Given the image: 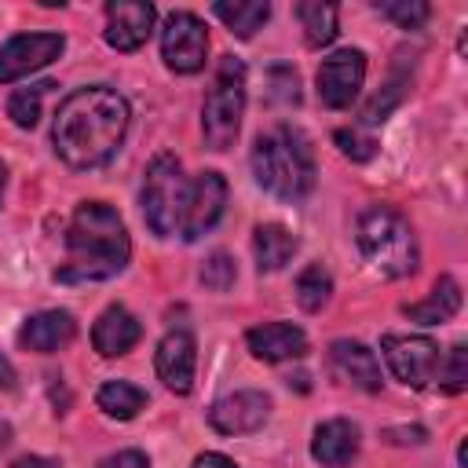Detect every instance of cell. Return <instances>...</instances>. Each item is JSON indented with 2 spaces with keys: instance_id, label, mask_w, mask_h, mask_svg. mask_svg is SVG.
Segmentation results:
<instances>
[{
  "instance_id": "obj_13",
  "label": "cell",
  "mask_w": 468,
  "mask_h": 468,
  "mask_svg": "<svg viewBox=\"0 0 468 468\" xmlns=\"http://www.w3.org/2000/svg\"><path fill=\"white\" fill-rule=\"evenodd\" d=\"M154 4L146 0H110L106 4V44L117 51H135L154 33Z\"/></svg>"
},
{
  "instance_id": "obj_28",
  "label": "cell",
  "mask_w": 468,
  "mask_h": 468,
  "mask_svg": "<svg viewBox=\"0 0 468 468\" xmlns=\"http://www.w3.org/2000/svg\"><path fill=\"white\" fill-rule=\"evenodd\" d=\"M435 384L446 388V391H453V395L468 388V347H464V344H453V347L446 351V358H439Z\"/></svg>"
},
{
  "instance_id": "obj_31",
  "label": "cell",
  "mask_w": 468,
  "mask_h": 468,
  "mask_svg": "<svg viewBox=\"0 0 468 468\" xmlns=\"http://www.w3.org/2000/svg\"><path fill=\"white\" fill-rule=\"evenodd\" d=\"M336 146H340V154L351 157V161H369V157L377 154V143H373L369 135H362L358 128H340V132H336Z\"/></svg>"
},
{
  "instance_id": "obj_12",
  "label": "cell",
  "mask_w": 468,
  "mask_h": 468,
  "mask_svg": "<svg viewBox=\"0 0 468 468\" xmlns=\"http://www.w3.org/2000/svg\"><path fill=\"white\" fill-rule=\"evenodd\" d=\"M267 417H271V399L263 391H252V388L234 391V395H223L208 410V424L219 435H249V431L263 428Z\"/></svg>"
},
{
  "instance_id": "obj_15",
  "label": "cell",
  "mask_w": 468,
  "mask_h": 468,
  "mask_svg": "<svg viewBox=\"0 0 468 468\" xmlns=\"http://www.w3.org/2000/svg\"><path fill=\"white\" fill-rule=\"evenodd\" d=\"M139 336H143L139 318H135L128 307H121V303L106 307V311L95 318V325H91V347H95L102 358H121V355H128V351L139 344Z\"/></svg>"
},
{
  "instance_id": "obj_11",
  "label": "cell",
  "mask_w": 468,
  "mask_h": 468,
  "mask_svg": "<svg viewBox=\"0 0 468 468\" xmlns=\"http://www.w3.org/2000/svg\"><path fill=\"white\" fill-rule=\"evenodd\" d=\"M223 208H227V179L219 172H201L186 190V208H183L179 234L186 241H197L201 234H208L219 223Z\"/></svg>"
},
{
  "instance_id": "obj_22",
  "label": "cell",
  "mask_w": 468,
  "mask_h": 468,
  "mask_svg": "<svg viewBox=\"0 0 468 468\" xmlns=\"http://www.w3.org/2000/svg\"><path fill=\"white\" fill-rule=\"evenodd\" d=\"M410 73H413V55L406 58V51H399V55H395V66H391V73H388V84L362 106V124H380V121L402 102V95H406V88H410Z\"/></svg>"
},
{
  "instance_id": "obj_21",
  "label": "cell",
  "mask_w": 468,
  "mask_h": 468,
  "mask_svg": "<svg viewBox=\"0 0 468 468\" xmlns=\"http://www.w3.org/2000/svg\"><path fill=\"white\" fill-rule=\"evenodd\" d=\"M457 311H461V285H457L450 274H442V278L435 282L431 296H424L420 303H406V307H402V314L413 318V322H420V325L450 322Z\"/></svg>"
},
{
  "instance_id": "obj_9",
  "label": "cell",
  "mask_w": 468,
  "mask_h": 468,
  "mask_svg": "<svg viewBox=\"0 0 468 468\" xmlns=\"http://www.w3.org/2000/svg\"><path fill=\"white\" fill-rule=\"evenodd\" d=\"M366 80V55L358 48H344L336 55H329L318 66V99L329 110H347Z\"/></svg>"
},
{
  "instance_id": "obj_34",
  "label": "cell",
  "mask_w": 468,
  "mask_h": 468,
  "mask_svg": "<svg viewBox=\"0 0 468 468\" xmlns=\"http://www.w3.org/2000/svg\"><path fill=\"white\" fill-rule=\"evenodd\" d=\"M190 468H238V464L230 457H223V453H201V457H194Z\"/></svg>"
},
{
  "instance_id": "obj_19",
  "label": "cell",
  "mask_w": 468,
  "mask_h": 468,
  "mask_svg": "<svg viewBox=\"0 0 468 468\" xmlns=\"http://www.w3.org/2000/svg\"><path fill=\"white\" fill-rule=\"evenodd\" d=\"M73 336H77V322L69 311H40V314L26 318L18 329V344L29 351H40V355L66 347Z\"/></svg>"
},
{
  "instance_id": "obj_6",
  "label": "cell",
  "mask_w": 468,
  "mask_h": 468,
  "mask_svg": "<svg viewBox=\"0 0 468 468\" xmlns=\"http://www.w3.org/2000/svg\"><path fill=\"white\" fill-rule=\"evenodd\" d=\"M186 190H190V183L183 179L179 161L172 154H157L143 179V216L157 238H172L183 227Z\"/></svg>"
},
{
  "instance_id": "obj_30",
  "label": "cell",
  "mask_w": 468,
  "mask_h": 468,
  "mask_svg": "<svg viewBox=\"0 0 468 468\" xmlns=\"http://www.w3.org/2000/svg\"><path fill=\"white\" fill-rule=\"evenodd\" d=\"M234 278H238V271H234V260H230L227 252H212V256L205 260V267H201V282H205V289H212V292H227V289L234 285Z\"/></svg>"
},
{
  "instance_id": "obj_27",
  "label": "cell",
  "mask_w": 468,
  "mask_h": 468,
  "mask_svg": "<svg viewBox=\"0 0 468 468\" xmlns=\"http://www.w3.org/2000/svg\"><path fill=\"white\" fill-rule=\"evenodd\" d=\"M55 88L51 80H40V84H29V88H18L11 99H7V117L18 124V128H33L40 121V99L44 91Z\"/></svg>"
},
{
  "instance_id": "obj_26",
  "label": "cell",
  "mask_w": 468,
  "mask_h": 468,
  "mask_svg": "<svg viewBox=\"0 0 468 468\" xmlns=\"http://www.w3.org/2000/svg\"><path fill=\"white\" fill-rule=\"evenodd\" d=\"M333 296V278L322 263H307L300 274H296V303L303 311H322Z\"/></svg>"
},
{
  "instance_id": "obj_37",
  "label": "cell",
  "mask_w": 468,
  "mask_h": 468,
  "mask_svg": "<svg viewBox=\"0 0 468 468\" xmlns=\"http://www.w3.org/2000/svg\"><path fill=\"white\" fill-rule=\"evenodd\" d=\"M7 439H11V428H7V420H4V417H0V450H4V446H7Z\"/></svg>"
},
{
  "instance_id": "obj_24",
  "label": "cell",
  "mask_w": 468,
  "mask_h": 468,
  "mask_svg": "<svg viewBox=\"0 0 468 468\" xmlns=\"http://www.w3.org/2000/svg\"><path fill=\"white\" fill-rule=\"evenodd\" d=\"M95 402H99V410H102L106 417H113V420H132V417H139V410H146V391L135 388V384H128V380H106V384L99 388Z\"/></svg>"
},
{
  "instance_id": "obj_20",
  "label": "cell",
  "mask_w": 468,
  "mask_h": 468,
  "mask_svg": "<svg viewBox=\"0 0 468 468\" xmlns=\"http://www.w3.org/2000/svg\"><path fill=\"white\" fill-rule=\"evenodd\" d=\"M252 252H256V267L260 274H274L282 271L292 252H296V238L282 227V223H260L252 230Z\"/></svg>"
},
{
  "instance_id": "obj_35",
  "label": "cell",
  "mask_w": 468,
  "mask_h": 468,
  "mask_svg": "<svg viewBox=\"0 0 468 468\" xmlns=\"http://www.w3.org/2000/svg\"><path fill=\"white\" fill-rule=\"evenodd\" d=\"M11 468H58V461H51V457H37V453H29V457H18Z\"/></svg>"
},
{
  "instance_id": "obj_18",
  "label": "cell",
  "mask_w": 468,
  "mask_h": 468,
  "mask_svg": "<svg viewBox=\"0 0 468 468\" xmlns=\"http://www.w3.org/2000/svg\"><path fill=\"white\" fill-rule=\"evenodd\" d=\"M311 457L322 468H347L358 457V428L344 417H333V420L318 424L314 439H311Z\"/></svg>"
},
{
  "instance_id": "obj_36",
  "label": "cell",
  "mask_w": 468,
  "mask_h": 468,
  "mask_svg": "<svg viewBox=\"0 0 468 468\" xmlns=\"http://www.w3.org/2000/svg\"><path fill=\"white\" fill-rule=\"evenodd\" d=\"M0 388H15V369L4 355H0Z\"/></svg>"
},
{
  "instance_id": "obj_16",
  "label": "cell",
  "mask_w": 468,
  "mask_h": 468,
  "mask_svg": "<svg viewBox=\"0 0 468 468\" xmlns=\"http://www.w3.org/2000/svg\"><path fill=\"white\" fill-rule=\"evenodd\" d=\"M245 344H249V351L260 362H289V358L307 355V336L292 322H263V325H252L245 333Z\"/></svg>"
},
{
  "instance_id": "obj_29",
  "label": "cell",
  "mask_w": 468,
  "mask_h": 468,
  "mask_svg": "<svg viewBox=\"0 0 468 468\" xmlns=\"http://www.w3.org/2000/svg\"><path fill=\"white\" fill-rule=\"evenodd\" d=\"M377 11L384 18H391L395 26H402V29H420L431 7L424 0H391V4H377Z\"/></svg>"
},
{
  "instance_id": "obj_7",
  "label": "cell",
  "mask_w": 468,
  "mask_h": 468,
  "mask_svg": "<svg viewBox=\"0 0 468 468\" xmlns=\"http://www.w3.org/2000/svg\"><path fill=\"white\" fill-rule=\"evenodd\" d=\"M380 351L391 366V373L406 388H431L439 369V344L431 336H410V333H388L380 340Z\"/></svg>"
},
{
  "instance_id": "obj_5",
  "label": "cell",
  "mask_w": 468,
  "mask_h": 468,
  "mask_svg": "<svg viewBox=\"0 0 468 468\" xmlns=\"http://www.w3.org/2000/svg\"><path fill=\"white\" fill-rule=\"evenodd\" d=\"M245 113V62L234 55L219 58V69L212 77V88L201 106V132L208 150H230L241 132Z\"/></svg>"
},
{
  "instance_id": "obj_23",
  "label": "cell",
  "mask_w": 468,
  "mask_h": 468,
  "mask_svg": "<svg viewBox=\"0 0 468 468\" xmlns=\"http://www.w3.org/2000/svg\"><path fill=\"white\" fill-rule=\"evenodd\" d=\"M212 15L241 40H249L256 29H263V22L271 18V4L267 0H216Z\"/></svg>"
},
{
  "instance_id": "obj_14",
  "label": "cell",
  "mask_w": 468,
  "mask_h": 468,
  "mask_svg": "<svg viewBox=\"0 0 468 468\" xmlns=\"http://www.w3.org/2000/svg\"><path fill=\"white\" fill-rule=\"evenodd\" d=\"M154 366H157V377L165 380L168 391L186 395L194 388V369H197V344H194V336L186 329L165 333L161 344H157Z\"/></svg>"
},
{
  "instance_id": "obj_38",
  "label": "cell",
  "mask_w": 468,
  "mask_h": 468,
  "mask_svg": "<svg viewBox=\"0 0 468 468\" xmlns=\"http://www.w3.org/2000/svg\"><path fill=\"white\" fill-rule=\"evenodd\" d=\"M4 183H7V168L0 165V197H4Z\"/></svg>"
},
{
  "instance_id": "obj_2",
  "label": "cell",
  "mask_w": 468,
  "mask_h": 468,
  "mask_svg": "<svg viewBox=\"0 0 468 468\" xmlns=\"http://www.w3.org/2000/svg\"><path fill=\"white\" fill-rule=\"evenodd\" d=\"M69 260L55 271L58 282H106L128 267L132 241L124 219L106 201H84L66 230Z\"/></svg>"
},
{
  "instance_id": "obj_8",
  "label": "cell",
  "mask_w": 468,
  "mask_h": 468,
  "mask_svg": "<svg viewBox=\"0 0 468 468\" xmlns=\"http://www.w3.org/2000/svg\"><path fill=\"white\" fill-rule=\"evenodd\" d=\"M208 33L205 22L190 11H172L161 26V58L172 73H197L205 66Z\"/></svg>"
},
{
  "instance_id": "obj_17",
  "label": "cell",
  "mask_w": 468,
  "mask_h": 468,
  "mask_svg": "<svg viewBox=\"0 0 468 468\" xmlns=\"http://www.w3.org/2000/svg\"><path fill=\"white\" fill-rule=\"evenodd\" d=\"M329 362L336 369V377L351 388H362V391H380V362L377 355L358 344V340H333L329 347Z\"/></svg>"
},
{
  "instance_id": "obj_1",
  "label": "cell",
  "mask_w": 468,
  "mask_h": 468,
  "mask_svg": "<svg viewBox=\"0 0 468 468\" xmlns=\"http://www.w3.org/2000/svg\"><path fill=\"white\" fill-rule=\"evenodd\" d=\"M128 102L121 91L106 88V84H91V88H77L73 95L62 99L55 124H51V143L55 154L77 168H102L117 146L124 143L128 132Z\"/></svg>"
},
{
  "instance_id": "obj_25",
  "label": "cell",
  "mask_w": 468,
  "mask_h": 468,
  "mask_svg": "<svg viewBox=\"0 0 468 468\" xmlns=\"http://www.w3.org/2000/svg\"><path fill=\"white\" fill-rule=\"evenodd\" d=\"M296 18L303 26V40L311 48H325L336 37V7L322 4V0H303L296 4Z\"/></svg>"
},
{
  "instance_id": "obj_3",
  "label": "cell",
  "mask_w": 468,
  "mask_h": 468,
  "mask_svg": "<svg viewBox=\"0 0 468 468\" xmlns=\"http://www.w3.org/2000/svg\"><path fill=\"white\" fill-rule=\"evenodd\" d=\"M252 172L256 183L282 197V201H303L314 186V154L303 132L278 124L252 143Z\"/></svg>"
},
{
  "instance_id": "obj_33",
  "label": "cell",
  "mask_w": 468,
  "mask_h": 468,
  "mask_svg": "<svg viewBox=\"0 0 468 468\" xmlns=\"http://www.w3.org/2000/svg\"><path fill=\"white\" fill-rule=\"evenodd\" d=\"M102 468H150V461H146V453H139V450H121V453H113Z\"/></svg>"
},
{
  "instance_id": "obj_32",
  "label": "cell",
  "mask_w": 468,
  "mask_h": 468,
  "mask_svg": "<svg viewBox=\"0 0 468 468\" xmlns=\"http://www.w3.org/2000/svg\"><path fill=\"white\" fill-rule=\"evenodd\" d=\"M271 99L274 102H285V106L289 102L292 106L300 102V80H296V73L289 66H274L271 69Z\"/></svg>"
},
{
  "instance_id": "obj_10",
  "label": "cell",
  "mask_w": 468,
  "mask_h": 468,
  "mask_svg": "<svg viewBox=\"0 0 468 468\" xmlns=\"http://www.w3.org/2000/svg\"><path fill=\"white\" fill-rule=\"evenodd\" d=\"M62 33H22L0 48V84H15L62 55Z\"/></svg>"
},
{
  "instance_id": "obj_4",
  "label": "cell",
  "mask_w": 468,
  "mask_h": 468,
  "mask_svg": "<svg viewBox=\"0 0 468 468\" xmlns=\"http://www.w3.org/2000/svg\"><path fill=\"white\" fill-rule=\"evenodd\" d=\"M355 238H358V249L369 260V267L380 271L384 278H406L417 271V260H420L417 238H413L410 219L399 208H391V205L362 208Z\"/></svg>"
}]
</instances>
